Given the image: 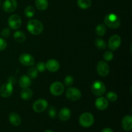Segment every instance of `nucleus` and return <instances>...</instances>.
Returning a JSON list of instances; mask_svg holds the SVG:
<instances>
[{"label":"nucleus","instance_id":"f257e3e1","mask_svg":"<svg viewBox=\"0 0 132 132\" xmlns=\"http://www.w3.org/2000/svg\"><path fill=\"white\" fill-rule=\"evenodd\" d=\"M43 24L37 19H30L27 24V30L32 35L37 36L43 31Z\"/></svg>","mask_w":132,"mask_h":132},{"label":"nucleus","instance_id":"f03ea898","mask_svg":"<svg viewBox=\"0 0 132 132\" xmlns=\"http://www.w3.org/2000/svg\"><path fill=\"white\" fill-rule=\"evenodd\" d=\"M104 24L105 26L112 29H116L119 27L121 24V20L116 14H108L104 17Z\"/></svg>","mask_w":132,"mask_h":132},{"label":"nucleus","instance_id":"7ed1b4c3","mask_svg":"<svg viewBox=\"0 0 132 132\" xmlns=\"http://www.w3.org/2000/svg\"><path fill=\"white\" fill-rule=\"evenodd\" d=\"M94 122V117L91 113L85 112L81 114L79 118V123L84 128H89Z\"/></svg>","mask_w":132,"mask_h":132},{"label":"nucleus","instance_id":"20e7f679","mask_svg":"<svg viewBox=\"0 0 132 132\" xmlns=\"http://www.w3.org/2000/svg\"><path fill=\"white\" fill-rule=\"evenodd\" d=\"M106 86L101 81H95L91 86V90L93 94L97 97H101L106 92Z\"/></svg>","mask_w":132,"mask_h":132},{"label":"nucleus","instance_id":"39448f33","mask_svg":"<svg viewBox=\"0 0 132 132\" xmlns=\"http://www.w3.org/2000/svg\"><path fill=\"white\" fill-rule=\"evenodd\" d=\"M81 92L76 88L70 87L66 92V96L67 99L72 101H76L81 97Z\"/></svg>","mask_w":132,"mask_h":132},{"label":"nucleus","instance_id":"423d86ee","mask_svg":"<svg viewBox=\"0 0 132 132\" xmlns=\"http://www.w3.org/2000/svg\"><path fill=\"white\" fill-rule=\"evenodd\" d=\"M64 90V86L59 81L54 82L50 86V92L54 96H59L63 93Z\"/></svg>","mask_w":132,"mask_h":132},{"label":"nucleus","instance_id":"0eeeda50","mask_svg":"<svg viewBox=\"0 0 132 132\" xmlns=\"http://www.w3.org/2000/svg\"><path fill=\"white\" fill-rule=\"evenodd\" d=\"M22 23L20 16L17 14H13L9 17L8 19V24L9 27L12 30H17L21 27Z\"/></svg>","mask_w":132,"mask_h":132},{"label":"nucleus","instance_id":"6e6552de","mask_svg":"<svg viewBox=\"0 0 132 132\" xmlns=\"http://www.w3.org/2000/svg\"><path fill=\"white\" fill-rule=\"evenodd\" d=\"M121 42H122V40L119 35H113L110 37L109 41H108V48L112 51H115L119 48L121 45Z\"/></svg>","mask_w":132,"mask_h":132},{"label":"nucleus","instance_id":"1a4fd4ad","mask_svg":"<svg viewBox=\"0 0 132 132\" xmlns=\"http://www.w3.org/2000/svg\"><path fill=\"white\" fill-rule=\"evenodd\" d=\"M96 70L98 74L101 77L107 76L110 72L109 66L106 61H100L98 62L96 67Z\"/></svg>","mask_w":132,"mask_h":132},{"label":"nucleus","instance_id":"9d476101","mask_svg":"<svg viewBox=\"0 0 132 132\" xmlns=\"http://www.w3.org/2000/svg\"><path fill=\"white\" fill-rule=\"evenodd\" d=\"M13 84L7 82L0 86V95L4 98H7L12 94Z\"/></svg>","mask_w":132,"mask_h":132},{"label":"nucleus","instance_id":"9b49d317","mask_svg":"<svg viewBox=\"0 0 132 132\" xmlns=\"http://www.w3.org/2000/svg\"><path fill=\"white\" fill-rule=\"evenodd\" d=\"M48 105V104L47 101L43 99H40L34 102L32 106V108L36 113H41L47 108Z\"/></svg>","mask_w":132,"mask_h":132},{"label":"nucleus","instance_id":"f8f14e48","mask_svg":"<svg viewBox=\"0 0 132 132\" xmlns=\"http://www.w3.org/2000/svg\"><path fill=\"white\" fill-rule=\"evenodd\" d=\"M19 61L25 67H31L33 66L35 63V59L31 54H23L20 55Z\"/></svg>","mask_w":132,"mask_h":132},{"label":"nucleus","instance_id":"ddd939ff","mask_svg":"<svg viewBox=\"0 0 132 132\" xmlns=\"http://www.w3.org/2000/svg\"><path fill=\"white\" fill-rule=\"evenodd\" d=\"M18 6L16 0H5L3 4V9L6 12H12L15 11Z\"/></svg>","mask_w":132,"mask_h":132},{"label":"nucleus","instance_id":"4468645a","mask_svg":"<svg viewBox=\"0 0 132 132\" xmlns=\"http://www.w3.org/2000/svg\"><path fill=\"white\" fill-rule=\"evenodd\" d=\"M45 66H46V69L51 72H57L60 68V64H59V62L56 59H54L48 60L45 64Z\"/></svg>","mask_w":132,"mask_h":132},{"label":"nucleus","instance_id":"2eb2a0df","mask_svg":"<svg viewBox=\"0 0 132 132\" xmlns=\"http://www.w3.org/2000/svg\"><path fill=\"white\" fill-rule=\"evenodd\" d=\"M95 107L99 110H104L108 106V101L104 97H99L95 100Z\"/></svg>","mask_w":132,"mask_h":132},{"label":"nucleus","instance_id":"dca6fc26","mask_svg":"<svg viewBox=\"0 0 132 132\" xmlns=\"http://www.w3.org/2000/svg\"><path fill=\"white\" fill-rule=\"evenodd\" d=\"M121 126L124 130L126 131H131L132 129V117L131 116H126L123 117L121 122Z\"/></svg>","mask_w":132,"mask_h":132},{"label":"nucleus","instance_id":"f3484780","mask_svg":"<svg viewBox=\"0 0 132 132\" xmlns=\"http://www.w3.org/2000/svg\"><path fill=\"white\" fill-rule=\"evenodd\" d=\"M71 111L67 107L61 108L59 112V118L62 121H67L70 118Z\"/></svg>","mask_w":132,"mask_h":132},{"label":"nucleus","instance_id":"a211bd4d","mask_svg":"<svg viewBox=\"0 0 132 132\" xmlns=\"http://www.w3.org/2000/svg\"><path fill=\"white\" fill-rule=\"evenodd\" d=\"M9 119L10 123L14 126H18L19 125H20L21 122L20 116L18 113H14V112H12L10 113Z\"/></svg>","mask_w":132,"mask_h":132},{"label":"nucleus","instance_id":"6ab92c4d","mask_svg":"<svg viewBox=\"0 0 132 132\" xmlns=\"http://www.w3.org/2000/svg\"><path fill=\"white\" fill-rule=\"evenodd\" d=\"M33 95V92L29 88H24L22 89L20 93V96L23 100H29L32 97Z\"/></svg>","mask_w":132,"mask_h":132},{"label":"nucleus","instance_id":"aec40b11","mask_svg":"<svg viewBox=\"0 0 132 132\" xmlns=\"http://www.w3.org/2000/svg\"><path fill=\"white\" fill-rule=\"evenodd\" d=\"M31 82H31V79L28 76L24 75L19 78V85L22 88L29 87L31 85Z\"/></svg>","mask_w":132,"mask_h":132},{"label":"nucleus","instance_id":"412c9836","mask_svg":"<svg viewBox=\"0 0 132 132\" xmlns=\"http://www.w3.org/2000/svg\"><path fill=\"white\" fill-rule=\"evenodd\" d=\"M35 4L39 10L44 11L46 10L48 6V0H36Z\"/></svg>","mask_w":132,"mask_h":132},{"label":"nucleus","instance_id":"4be33fe9","mask_svg":"<svg viewBox=\"0 0 132 132\" xmlns=\"http://www.w3.org/2000/svg\"><path fill=\"white\" fill-rule=\"evenodd\" d=\"M14 38L17 42L23 43L26 40V36L21 31H16L14 34Z\"/></svg>","mask_w":132,"mask_h":132},{"label":"nucleus","instance_id":"5701e85b","mask_svg":"<svg viewBox=\"0 0 132 132\" xmlns=\"http://www.w3.org/2000/svg\"><path fill=\"white\" fill-rule=\"evenodd\" d=\"M77 5L81 9H88L91 6L92 0H77Z\"/></svg>","mask_w":132,"mask_h":132},{"label":"nucleus","instance_id":"b1692460","mask_svg":"<svg viewBox=\"0 0 132 132\" xmlns=\"http://www.w3.org/2000/svg\"><path fill=\"white\" fill-rule=\"evenodd\" d=\"M106 32V27L104 24H99L95 28V33L99 36H103Z\"/></svg>","mask_w":132,"mask_h":132},{"label":"nucleus","instance_id":"393cba45","mask_svg":"<svg viewBox=\"0 0 132 132\" xmlns=\"http://www.w3.org/2000/svg\"><path fill=\"white\" fill-rule=\"evenodd\" d=\"M95 45L96 47H97L99 49L104 50L106 47V43L105 41L101 38H97L95 40Z\"/></svg>","mask_w":132,"mask_h":132},{"label":"nucleus","instance_id":"a878e982","mask_svg":"<svg viewBox=\"0 0 132 132\" xmlns=\"http://www.w3.org/2000/svg\"><path fill=\"white\" fill-rule=\"evenodd\" d=\"M38 72H39L37 71L36 67H31L28 70V73H27L28 75L27 76L30 79H35L38 76Z\"/></svg>","mask_w":132,"mask_h":132},{"label":"nucleus","instance_id":"bb28decb","mask_svg":"<svg viewBox=\"0 0 132 132\" xmlns=\"http://www.w3.org/2000/svg\"><path fill=\"white\" fill-rule=\"evenodd\" d=\"M24 14L28 18L33 17L35 14V9L32 6H28L24 10Z\"/></svg>","mask_w":132,"mask_h":132},{"label":"nucleus","instance_id":"cd10ccee","mask_svg":"<svg viewBox=\"0 0 132 132\" xmlns=\"http://www.w3.org/2000/svg\"><path fill=\"white\" fill-rule=\"evenodd\" d=\"M117 94L115 93L114 92H108L106 94V99L108 101L111 102H115L117 99Z\"/></svg>","mask_w":132,"mask_h":132},{"label":"nucleus","instance_id":"c85d7f7f","mask_svg":"<svg viewBox=\"0 0 132 132\" xmlns=\"http://www.w3.org/2000/svg\"><path fill=\"white\" fill-rule=\"evenodd\" d=\"M103 57H104V61H110L113 58V52L112 51H110V50L106 51L104 52V55H103Z\"/></svg>","mask_w":132,"mask_h":132},{"label":"nucleus","instance_id":"c756f323","mask_svg":"<svg viewBox=\"0 0 132 132\" xmlns=\"http://www.w3.org/2000/svg\"><path fill=\"white\" fill-rule=\"evenodd\" d=\"M48 114L51 119H55L57 116L56 109L54 106H50L48 110Z\"/></svg>","mask_w":132,"mask_h":132},{"label":"nucleus","instance_id":"7c9ffc66","mask_svg":"<svg viewBox=\"0 0 132 132\" xmlns=\"http://www.w3.org/2000/svg\"><path fill=\"white\" fill-rule=\"evenodd\" d=\"M64 83L66 86H71L73 83V77L72 76H67L64 78Z\"/></svg>","mask_w":132,"mask_h":132},{"label":"nucleus","instance_id":"2f4dec72","mask_svg":"<svg viewBox=\"0 0 132 132\" xmlns=\"http://www.w3.org/2000/svg\"><path fill=\"white\" fill-rule=\"evenodd\" d=\"M36 68H37V71L39 72H43L46 70V66H45V64L44 63L39 62L36 65Z\"/></svg>","mask_w":132,"mask_h":132},{"label":"nucleus","instance_id":"473e14b6","mask_svg":"<svg viewBox=\"0 0 132 132\" xmlns=\"http://www.w3.org/2000/svg\"><path fill=\"white\" fill-rule=\"evenodd\" d=\"M1 36L2 37L6 38V37H9L10 35V30L9 28H4L2 31H1Z\"/></svg>","mask_w":132,"mask_h":132},{"label":"nucleus","instance_id":"72a5a7b5","mask_svg":"<svg viewBox=\"0 0 132 132\" xmlns=\"http://www.w3.org/2000/svg\"><path fill=\"white\" fill-rule=\"evenodd\" d=\"M6 46H7V43H6V41L0 37V51H3L5 50L6 48Z\"/></svg>","mask_w":132,"mask_h":132},{"label":"nucleus","instance_id":"f704fd0d","mask_svg":"<svg viewBox=\"0 0 132 132\" xmlns=\"http://www.w3.org/2000/svg\"><path fill=\"white\" fill-rule=\"evenodd\" d=\"M101 132H113V131L110 128H105L102 130Z\"/></svg>","mask_w":132,"mask_h":132},{"label":"nucleus","instance_id":"c9c22d12","mask_svg":"<svg viewBox=\"0 0 132 132\" xmlns=\"http://www.w3.org/2000/svg\"><path fill=\"white\" fill-rule=\"evenodd\" d=\"M45 132H54V131H52V130H46Z\"/></svg>","mask_w":132,"mask_h":132},{"label":"nucleus","instance_id":"e433bc0d","mask_svg":"<svg viewBox=\"0 0 132 132\" xmlns=\"http://www.w3.org/2000/svg\"><path fill=\"white\" fill-rule=\"evenodd\" d=\"M0 4H1V0H0Z\"/></svg>","mask_w":132,"mask_h":132}]
</instances>
